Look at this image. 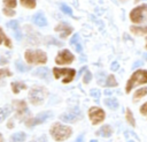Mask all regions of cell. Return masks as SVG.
<instances>
[{"mask_svg":"<svg viewBox=\"0 0 147 142\" xmlns=\"http://www.w3.org/2000/svg\"><path fill=\"white\" fill-rule=\"evenodd\" d=\"M3 3L8 8H14L16 6V0H3Z\"/></svg>","mask_w":147,"mask_h":142,"instance_id":"31","label":"cell"},{"mask_svg":"<svg viewBox=\"0 0 147 142\" xmlns=\"http://www.w3.org/2000/svg\"><path fill=\"white\" fill-rule=\"evenodd\" d=\"M7 28H9L13 31V33H14V36H15V38L17 40H21L22 39V32L20 30V27H18V22L17 21H9V22H7Z\"/></svg>","mask_w":147,"mask_h":142,"instance_id":"13","label":"cell"},{"mask_svg":"<svg viewBox=\"0 0 147 142\" xmlns=\"http://www.w3.org/2000/svg\"><path fill=\"white\" fill-rule=\"evenodd\" d=\"M96 134L98 135H101L103 137H109L113 134V129H111V127L109 125H105V126H102L100 128V130L96 132Z\"/></svg>","mask_w":147,"mask_h":142,"instance_id":"17","label":"cell"},{"mask_svg":"<svg viewBox=\"0 0 147 142\" xmlns=\"http://www.w3.org/2000/svg\"><path fill=\"white\" fill-rule=\"evenodd\" d=\"M52 115H53V113H52L51 111H45V112H41V113H39L38 115H36L34 118H32V119L28 120V121H26V125L31 127V126H36V125L42 124V122H45L47 119H49Z\"/></svg>","mask_w":147,"mask_h":142,"instance_id":"10","label":"cell"},{"mask_svg":"<svg viewBox=\"0 0 147 142\" xmlns=\"http://www.w3.org/2000/svg\"><path fill=\"white\" fill-rule=\"evenodd\" d=\"M91 79H92V74H91L88 70H86V72H85V75H84V77H83V82H84V83H88V82L91 81Z\"/></svg>","mask_w":147,"mask_h":142,"instance_id":"33","label":"cell"},{"mask_svg":"<svg viewBox=\"0 0 147 142\" xmlns=\"http://www.w3.org/2000/svg\"><path fill=\"white\" fill-rule=\"evenodd\" d=\"M55 31L59 32L62 38H65V37H68V36L72 32V28H71V25L68 24L67 22H61V23H59V24L55 27Z\"/></svg>","mask_w":147,"mask_h":142,"instance_id":"11","label":"cell"},{"mask_svg":"<svg viewBox=\"0 0 147 142\" xmlns=\"http://www.w3.org/2000/svg\"><path fill=\"white\" fill-rule=\"evenodd\" d=\"M129 142H132V141H129Z\"/></svg>","mask_w":147,"mask_h":142,"instance_id":"48","label":"cell"},{"mask_svg":"<svg viewBox=\"0 0 147 142\" xmlns=\"http://www.w3.org/2000/svg\"><path fill=\"white\" fill-rule=\"evenodd\" d=\"M6 76H11V72L7 68H2L0 69V79H3Z\"/></svg>","mask_w":147,"mask_h":142,"instance_id":"30","label":"cell"},{"mask_svg":"<svg viewBox=\"0 0 147 142\" xmlns=\"http://www.w3.org/2000/svg\"><path fill=\"white\" fill-rule=\"evenodd\" d=\"M130 18L133 23H141L147 18V5H140L131 10Z\"/></svg>","mask_w":147,"mask_h":142,"instance_id":"6","label":"cell"},{"mask_svg":"<svg viewBox=\"0 0 147 142\" xmlns=\"http://www.w3.org/2000/svg\"><path fill=\"white\" fill-rule=\"evenodd\" d=\"M53 74L55 79H62L63 83H69L74 80L76 70L72 68H53Z\"/></svg>","mask_w":147,"mask_h":142,"instance_id":"5","label":"cell"},{"mask_svg":"<svg viewBox=\"0 0 147 142\" xmlns=\"http://www.w3.org/2000/svg\"><path fill=\"white\" fill-rule=\"evenodd\" d=\"M105 94H106V95H111V94H113V91H110V90H106V91H105Z\"/></svg>","mask_w":147,"mask_h":142,"instance_id":"41","label":"cell"},{"mask_svg":"<svg viewBox=\"0 0 147 142\" xmlns=\"http://www.w3.org/2000/svg\"><path fill=\"white\" fill-rule=\"evenodd\" d=\"M141 65H142V61H136V62L133 63L132 68H137V67H139V66H141Z\"/></svg>","mask_w":147,"mask_h":142,"instance_id":"40","label":"cell"},{"mask_svg":"<svg viewBox=\"0 0 147 142\" xmlns=\"http://www.w3.org/2000/svg\"><path fill=\"white\" fill-rule=\"evenodd\" d=\"M145 83H147V70L139 69V70L134 72L131 75V77L129 79L126 87H125V91L130 92L134 87H137L139 84H145Z\"/></svg>","mask_w":147,"mask_h":142,"instance_id":"2","label":"cell"},{"mask_svg":"<svg viewBox=\"0 0 147 142\" xmlns=\"http://www.w3.org/2000/svg\"><path fill=\"white\" fill-rule=\"evenodd\" d=\"M11 112V107L9 105H6L5 107H1L0 109V122L2 120H5V118H7Z\"/></svg>","mask_w":147,"mask_h":142,"instance_id":"19","label":"cell"},{"mask_svg":"<svg viewBox=\"0 0 147 142\" xmlns=\"http://www.w3.org/2000/svg\"><path fill=\"white\" fill-rule=\"evenodd\" d=\"M15 66H16L17 70H18V72H21V73H23V72H28V70L30 69V67L25 66V65H24V63H22L20 60H17V61L15 62Z\"/></svg>","mask_w":147,"mask_h":142,"instance_id":"25","label":"cell"},{"mask_svg":"<svg viewBox=\"0 0 147 142\" xmlns=\"http://www.w3.org/2000/svg\"><path fill=\"white\" fill-rule=\"evenodd\" d=\"M126 120H127V122L131 125V126H136V121H134V118H133V114H132V112H131V110H126Z\"/></svg>","mask_w":147,"mask_h":142,"instance_id":"28","label":"cell"},{"mask_svg":"<svg viewBox=\"0 0 147 142\" xmlns=\"http://www.w3.org/2000/svg\"><path fill=\"white\" fill-rule=\"evenodd\" d=\"M144 57H145V59L147 60V53H146V54H144Z\"/></svg>","mask_w":147,"mask_h":142,"instance_id":"43","label":"cell"},{"mask_svg":"<svg viewBox=\"0 0 147 142\" xmlns=\"http://www.w3.org/2000/svg\"><path fill=\"white\" fill-rule=\"evenodd\" d=\"M32 22L34 24H37L38 27H45L47 24V21H46V17L44 16L42 13H37L33 15L32 17Z\"/></svg>","mask_w":147,"mask_h":142,"instance_id":"14","label":"cell"},{"mask_svg":"<svg viewBox=\"0 0 147 142\" xmlns=\"http://www.w3.org/2000/svg\"><path fill=\"white\" fill-rule=\"evenodd\" d=\"M91 96L94 97L95 99H98V98L100 97V91H99L98 89H92V90H91Z\"/></svg>","mask_w":147,"mask_h":142,"instance_id":"35","label":"cell"},{"mask_svg":"<svg viewBox=\"0 0 147 142\" xmlns=\"http://www.w3.org/2000/svg\"><path fill=\"white\" fill-rule=\"evenodd\" d=\"M8 57H9V54H3V53H1L0 52V65H5V63H7L8 62Z\"/></svg>","mask_w":147,"mask_h":142,"instance_id":"32","label":"cell"},{"mask_svg":"<svg viewBox=\"0 0 147 142\" xmlns=\"http://www.w3.org/2000/svg\"><path fill=\"white\" fill-rule=\"evenodd\" d=\"M47 96V90L44 87H33L29 92V99L33 105H39Z\"/></svg>","mask_w":147,"mask_h":142,"instance_id":"4","label":"cell"},{"mask_svg":"<svg viewBox=\"0 0 147 142\" xmlns=\"http://www.w3.org/2000/svg\"><path fill=\"white\" fill-rule=\"evenodd\" d=\"M60 8H61V10H62L64 14H67V15H72V9H71L68 5L61 3V5H60Z\"/></svg>","mask_w":147,"mask_h":142,"instance_id":"29","label":"cell"},{"mask_svg":"<svg viewBox=\"0 0 147 142\" xmlns=\"http://www.w3.org/2000/svg\"><path fill=\"white\" fill-rule=\"evenodd\" d=\"M105 84H106L107 87H116V85H117V81H116V79H115L114 75H109V76L107 77V81H106Z\"/></svg>","mask_w":147,"mask_h":142,"instance_id":"26","label":"cell"},{"mask_svg":"<svg viewBox=\"0 0 147 142\" xmlns=\"http://www.w3.org/2000/svg\"><path fill=\"white\" fill-rule=\"evenodd\" d=\"M33 75L34 76H38L40 79H44V80H49V69L48 68H45V67H41V68H38L33 72Z\"/></svg>","mask_w":147,"mask_h":142,"instance_id":"16","label":"cell"},{"mask_svg":"<svg viewBox=\"0 0 147 142\" xmlns=\"http://www.w3.org/2000/svg\"><path fill=\"white\" fill-rule=\"evenodd\" d=\"M25 88H26V85L23 82H13L11 83V89H13L14 94H18L22 89H25Z\"/></svg>","mask_w":147,"mask_h":142,"instance_id":"20","label":"cell"},{"mask_svg":"<svg viewBox=\"0 0 147 142\" xmlns=\"http://www.w3.org/2000/svg\"><path fill=\"white\" fill-rule=\"evenodd\" d=\"M146 48H147V39H146Z\"/></svg>","mask_w":147,"mask_h":142,"instance_id":"45","label":"cell"},{"mask_svg":"<svg viewBox=\"0 0 147 142\" xmlns=\"http://www.w3.org/2000/svg\"><path fill=\"white\" fill-rule=\"evenodd\" d=\"M75 57L69 50H62L59 52V54L55 58V62L57 65H68L74 61Z\"/></svg>","mask_w":147,"mask_h":142,"instance_id":"8","label":"cell"},{"mask_svg":"<svg viewBox=\"0 0 147 142\" xmlns=\"http://www.w3.org/2000/svg\"><path fill=\"white\" fill-rule=\"evenodd\" d=\"M88 117H90V120L92 122V125H98L100 124L101 121L105 120V111L100 107H96V106H93L88 110Z\"/></svg>","mask_w":147,"mask_h":142,"instance_id":"7","label":"cell"},{"mask_svg":"<svg viewBox=\"0 0 147 142\" xmlns=\"http://www.w3.org/2000/svg\"><path fill=\"white\" fill-rule=\"evenodd\" d=\"M145 95H147V88H140V89H138V90L134 92V95H133V100H137V99L144 97Z\"/></svg>","mask_w":147,"mask_h":142,"instance_id":"24","label":"cell"},{"mask_svg":"<svg viewBox=\"0 0 147 142\" xmlns=\"http://www.w3.org/2000/svg\"><path fill=\"white\" fill-rule=\"evenodd\" d=\"M118 67H119V65H118V62L117 61H114L113 63H111V70H117L118 69Z\"/></svg>","mask_w":147,"mask_h":142,"instance_id":"38","label":"cell"},{"mask_svg":"<svg viewBox=\"0 0 147 142\" xmlns=\"http://www.w3.org/2000/svg\"><path fill=\"white\" fill-rule=\"evenodd\" d=\"M105 104L109 109H111V110H116L118 107V102L115 98H107V99H105Z\"/></svg>","mask_w":147,"mask_h":142,"instance_id":"22","label":"cell"},{"mask_svg":"<svg viewBox=\"0 0 147 142\" xmlns=\"http://www.w3.org/2000/svg\"><path fill=\"white\" fill-rule=\"evenodd\" d=\"M82 112L79 111L78 107H75L74 110H70L69 112H65L63 114L60 115V119L64 122H74V121H77L82 118Z\"/></svg>","mask_w":147,"mask_h":142,"instance_id":"9","label":"cell"},{"mask_svg":"<svg viewBox=\"0 0 147 142\" xmlns=\"http://www.w3.org/2000/svg\"><path fill=\"white\" fill-rule=\"evenodd\" d=\"M90 142H98V141H96V140H91Z\"/></svg>","mask_w":147,"mask_h":142,"instance_id":"44","label":"cell"},{"mask_svg":"<svg viewBox=\"0 0 147 142\" xmlns=\"http://www.w3.org/2000/svg\"><path fill=\"white\" fill-rule=\"evenodd\" d=\"M140 112H141V114H144V115L147 114V103H145V104L140 107Z\"/></svg>","mask_w":147,"mask_h":142,"instance_id":"37","label":"cell"},{"mask_svg":"<svg viewBox=\"0 0 147 142\" xmlns=\"http://www.w3.org/2000/svg\"><path fill=\"white\" fill-rule=\"evenodd\" d=\"M14 105L16 107V111H17V115L18 117H24L25 114L29 113L28 106H26V104H25L24 100H14Z\"/></svg>","mask_w":147,"mask_h":142,"instance_id":"12","label":"cell"},{"mask_svg":"<svg viewBox=\"0 0 147 142\" xmlns=\"http://www.w3.org/2000/svg\"><path fill=\"white\" fill-rule=\"evenodd\" d=\"M0 44H3L7 47H11V43H10L9 38H7V36L3 33L1 28H0Z\"/></svg>","mask_w":147,"mask_h":142,"instance_id":"23","label":"cell"},{"mask_svg":"<svg viewBox=\"0 0 147 142\" xmlns=\"http://www.w3.org/2000/svg\"><path fill=\"white\" fill-rule=\"evenodd\" d=\"M75 142H84V135L83 134H80L77 139H76V141Z\"/></svg>","mask_w":147,"mask_h":142,"instance_id":"39","label":"cell"},{"mask_svg":"<svg viewBox=\"0 0 147 142\" xmlns=\"http://www.w3.org/2000/svg\"><path fill=\"white\" fill-rule=\"evenodd\" d=\"M21 3L26 8H34L36 7V0H20Z\"/></svg>","mask_w":147,"mask_h":142,"instance_id":"27","label":"cell"},{"mask_svg":"<svg viewBox=\"0 0 147 142\" xmlns=\"http://www.w3.org/2000/svg\"><path fill=\"white\" fill-rule=\"evenodd\" d=\"M2 12H3V14H6L7 16H14V15H15V12L11 10V9H8V8H3Z\"/></svg>","mask_w":147,"mask_h":142,"instance_id":"36","label":"cell"},{"mask_svg":"<svg viewBox=\"0 0 147 142\" xmlns=\"http://www.w3.org/2000/svg\"><path fill=\"white\" fill-rule=\"evenodd\" d=\"M49 133L55 141H64L70 137L72 129L69 126H64V125H61L60 122H55L52 125Z\"/></svg>","mask_w":147,"mask_h":142,"instance_id":"1","label":"cell"},{"mask_svg":"<svg viewBox=\"0 0 147 142\" xmlns=\"http://www.w3.org/2000/svg\"><path fill=\"white\" fill-rule=\"evenodd\" d=\"M119 1H126V0H119Z\"/></svg>","mask_w":147,"mask_h":142,"instance_id":"46","label":"cell"},{"mask_svg":"<svg viewBox=\"0 0 147 142\" xmlns=\"http://www.w3.org/2000/svg\"><path fill=\"white\" fill-rule=\"evenodd\" d=\"M70 45H71L77 52H79V53L83 51V46H82V44H80V39H79V35H78V33H75L74 37L70 39Z\"/></svg>","mask_w":147,"mask_h":142,"instance_id":"15","label":"cell"},{"mask_svg":"<svg viewBox=\"0 0 147 142\" xmlns=\"http://www.w3.org/2000/svg\"><path fill=\"white\" fill-rule=\"evenodd\" d=\"M32 142H39V141H32Z\"/></svg>","mask_w":147,"mask_h":142,"instance_id":"47","label":"cell"},{"mask_svg":"<svg viewBox=\"0 0 147 142\" xmlns=\"http://www.w3.org/2000/svg\"><path fill=\"white\" fill-rule=\"evenodd\" d=\"M131 32L136 33V35H146L147 33V25H144V27H136V25H132L130 28Z\"/></svg>","mask_w":147,"mask_h":142,"instance_id":"18","label":"cell"},{"mask_svg":"<svg viewBox=\"0 0 147 142\" xmlns=\"http://www.w3.org/2000/svg\"><path fill=\"white\" fill-rule=\"evenodd\" d=\"M24 58L29 63H46L47 55L41 50H26Z\"/></svg>","mask_w":147,"mask_h":142,"instance_id":"3","label":"cell"},{"mask_svg":"<svg viewBox=\"0 0 147 142\" xmlns=\"http://www.w3.org/2000/svg\"><path fill=\"white\" fill-rule=\"evenodd\" d=\"M25 137H26L25 133L18 132V133H15L11 135V142H23L25 140Z\"/></svg>","mask_w":147,"mask_h":142,"instance_id":"21","label":"cell"},{"mask_svg":"<svg viewBox=\"0 0 147 142\" xmlns=\"http://www.w3.org/2000/svg\"><path fill=\"white\" fill-rule=\"evenodd\" d=\"M103 77H105V73H103V72H101V73L98 74V83H99V84H105Z\"/></svg>","mask_w":147,"mask_h":142,"instance_id":"34","label":"cell"},{"mask_svg":"<svg viewBox=\"0 0 147 142\" xmlns=\"http://www.w3.org/2000/svg\"><path fill=\"white\" fill-rule=\"evenodd\" d=\"M0 142H3V139H2V135L0 134Z\"/></svg>","mask_w":147,"mask_h":142,"instance_id":"42","label":"cell"}]
</instances>
